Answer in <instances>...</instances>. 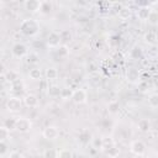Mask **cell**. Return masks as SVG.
<instances>
[{
  "label": "cell",
  "instance_id": "cell-1",
  "mask_svg": "<svg viewBox=\"0 0 158 158\" xmlns=\"http://www.w3.org/2000/svg\"><path fill=\"white\" fill-rule=\"evenodd\" d=\"M40 30V26L33 19H25L20 23V32L25 36H35Z\"/></svg>",
  "mask_w": 158,
  "mask_h": 158
},
{
  "label": "cell",
  "instance_id": "cell-2",
  "mask_svg": "<svg viewBox=\"0 0 158 158\" xmlns=\"http://www.w3.org/2000/svg\"><path fill=\"white\" fill-rule=\"evenodd\" d=\"M6 109L10 111V112H17L21 110L22 105H23V100L20 99L19 96H10L7 100H6Z\"/></svg>",
  "mask_w": 158,
  "mask_h": 158
},
{
  "label": "cell",
  "instance_id": "cell-3",
  "mask_svg": "<svg viewBox=\"0 0 158 158\" xmlns=\"http://www.w3.org/2000/svg\"><path fill=\"white\" fill-rule=\"evenodd\" d=\"M62 43V38H60V32L57 31H52L48 33L47 36V46L51 48H58Z\"/></svg>",
  "mask_w": 158,
  "mask_h": 158
},
{
  "label": "cell",
  "instance_id": "cell-4",
  "mask_svg": "<svg viewBox=\"0 0 158 158\" xmlns=\"http://www.w3.org/2000/svg\"><path fill=\"white\" fill-rule=\"evenodd\" d=\"M130 151L135 156H143L146 153V144L141 139H135L130 144Z\"/></svg>",
  "mask_w": 158,
  "mask_h": 158
},
{
  "label": "cell",
  "instance_id": "cell-5",
  "mask_svg": "<svg viewBox=\"0 0 158 158\" xmlns=\"http://www.w3.org/2000/svg\"><path fill=\"white\" fill-rule=\"evenodd\" d=\"M32 127V123L28 118L26 117H19L17 118V122H16V131L20 132V133H27L30 132Z\"/></svg>",
  "mask_w": 158,
  "mask_h": 158
},
{
  "label": "cell",
  "instance_id": "cell-6",
  "mask_svg": "<svg viewBox=\"0 0 158 158\" xmlns=\"http://www.w3.org/2000/svg\"><path fill=\"white\" fill-rule=\"evenodd\" d=\"M43 137L48 141H54L58 138L59 136V128L57 126H47L46 128H43V132H42Z\"/></svg>",
  "mask_w": 158,
  "mask_h": 158
},
{
  "label": "cell",
  "instance_id": "cell-7",
  "mask_svg": "<svg viewBox=\"0 0 158 158\" xmlns=\"http://www.w3.org/2000/svg\"><path fill=\"white\" fill-rule=\"evenodd\" d=\"M86 99H88V94H86V91L84 89L79 88V89H77V90L73 91L72 100H73L74 104H77V105L84 104V102H86Z\"/></svg>",
  "mask_w": 158,
  "mask_h": 158
},
{
  "label": "cell",
  "instance_id": "cell-8",
  "mask_svg": "<svg viewBox=\"0 0 158 158\" xmlns=\"http://www.w3.org/2000/svg\"><path fill=\"white\" fill-rule=\"evenodd\" d=\"M11 53H12V56L16 57V58H22V57H25V56L28 54L27 47H26L23 43H20V42H19V43H15V44L12 46Z\"/></svg>",
  "mask_w": 158,
  "mask_h": 158
},
{
  "label": "cell",
  "instance_id": "cell-9",
  "mask_svg": "<svg viewBox=\"0 0 158 158\" xmlns=\"http://www.w3.org/2000/svg\"><path fill=\"white\" fill-rule=\"evenodd\" d=\"M93 138H94L93 133H91L89 130L84 128L83 131H80V132H79V135H78V138H77V139H78V142H79L81 146H88L89 143H91Z\"/></svg>",
  "mask_w": 158,
  "mask_h": 158
},
{
  "label": "cell",
  "instance_id": "cell-10",
  "mask_svg": "<svg viewBox=\"0 0 158 158\" xmlns=\"http://www.w3.org/2000/svg\"><path fill=\"white\" fill-rule=\"evenodd\" d=\"M23 105L26 107H30V109H35L38 106L40 101H38V98L35 95V94H26L23 96Z\"/></svg>",
  "mask_w": 158,
  "mask_h": 158
},
{
  "label": "cell",
  "instance_id": "cell-11",
  "mask_svg": "<svg viewBox=\"0 0 158 158\" xmlns=\"http://www.w3.org/2000/svg\"><path fill=\"white\" fill-rule=\"evenodd\" d=\"M41 2L42 1H38V0H26L23 2V6L30 12H38L41 9Z\"/></svg>",
  "mask_w": 158,
  "mask_h": 158
},
{
  "label": "cell",
  "instance_id": "cell-12",
  "mask_svg": "<svg viewBox=\"0 0 158 158\" xmlns=\"http://www.w3.org/2000/svg\"><path fill=\"white\" fill-rule=\"evenodd\" d=\"M151 12H152V9H151L148 5H147V6H141V7H138V10H137V17H138L141 21H146V20H148Z\"/></svg>",
  "mask_w": 158,
  "mask_h": 158
},
{
  "label": "cell",
  "instance_id": "cell-13",
  "mask_svg": "<svg viewBox=\"0 0 158 158\" xmlns=\"http://www.w3.org/2000/svg\"><path fill=\"white\" fill-rule=\"evenodd\" d=\"M137 126H138V130L141 132H143V133H146V132H148L151 130V122H149L148 118H141L138 121Z\"/></svg>",
  "mask_w": 158,
  "mask_h": 158
},
{
  "label": "cell",
  "instance_id": "cell-14",
  "mask_svg": "<svg viewBox=\"0 0 158 158\" xmlns=\"http://www.w3.org/2000/svg\"><path fill=\"white\" fill-rule=\"evenodd\" d=\"M44 75L47 80H56L58 78V70L54 67H48L44 72Z\"/></svg>",
  "mask_w": 158,
  "mask_h": 158
},
{
  "label": "cell",
  "instance_id": "cell-15",
  "mask_svg": "<svg viewBox=\"0 0 158 158\" xmlns=\"http://www.w3.org/2000/svg\"><path fill=\"white\" fill-rule=\"evenodd\" d=\"M16 122H17V118H15V117H7V118L4 120L2 126L6 127L9 131H14V130H16Z\"/></svg>",
  "mask_w": 158,
  "mask_h": 158
},
{
  "label": "cell",
  "instance_id": "cell-16",
  "mask_svg": "<svg viewBox=\"0 0 158 158\" xmlns=\"http://www.w3.org/2000/svg\"><path fill=\"white\" fill-rule=\"evenodd\" d=\"M53 10V5L51 1H42L41 2V9H40V12L42 15H48L51 14Z\"/></svg>",
  "mask_w": 158,
  "mask_h": 158
},
{
  "label": "cell",
  "instance_id": "cell-17",
  "mask_svg": "<svg viewBox=\"0 0 158 158\" xmlns=\"http://www.w3.org/2000/svg\"><path fill=\"white\" fill-rule=\"evenodd\" d=\"M126 75H127V80H130L131 83H135V81H137L139 79V73H138V70L136 68H130L127 70Z\"/></svg>",
  "mask_w": 158,
  "mask_h": 158
},
{
  "label": "cell",
  "instance_id": "cell-18",
  "mask_svg": "<svg viewBox=\"0 0 158 158\" xmlns=\"http://www.w3.org/2000/svg\"><path fill=\"white\" fill-rule=\"evenodd\" d=\"M28 77H30V79H32V80H41V78H42V72H41V69L37 68V67L31 68V69L28 70Z\"/></svg>",
  "mask_w": 158,
  "mask_h": 158
},
{
  "label": "cell",
  "instance_id": "cell-19",
  "mask_svg": "<svg viewBox=\"0 0 158 158\" xmlns=\"http://www.w3.org/2000/svg\"><path fill=\"white\" fill-rule=\"evenodd\" d=\"M105 151V154L109 157V158H116V157H118V154H120V148L115 144V146H112V147H109V148H106V149H104Z\"/></svg>",
  "mask_w": 158,
  "mask_h": 158
},
{
  "label": "cell",
  "instance_id": "cell-20",
  "mask_svg": "<svg viewBox=\"0 0 158 158\" xmlns=\"http://www.w3.org/2000/svg\"><path fill=\"white\" fill-rule=\"evenodd\" d=\"M130 56H131L132 59H141L142 56H143V51L139 46H133L131 52H130Z\"/></svg>",
  "mask_w": 158,
  "mask_h": 158
},
{
  "label": "cell",
  "instance_id": "cell-21",
  "mask_svg": "<svg viewBox=\"0 0 158 158\" xmlns=\"http://www.w3.org/2000/svg\"><path fill=\"white\" fill-rule=\"evenodd\" d=\"M60 93H62V88H59L57 85H52L48 88V95L51 98H59Z\"/></svg>",
  "mask_w": 158,
  "mask_h": 158
},
{
  "label": "cell",
  "instance_id": "cell-22",
  "mask_svg": "<svg viewBox=\"0 0 158 158\" xmlns=\"http://www.w3.org/2000/svg\"><path fill=\"white\" fill-rule=\"evenodd\" d=\"M26 60H27V63H30V64H37V63L40 62V56H38V53H36V52H30V53L26 56Z\"/></svg>",
  "mask_w": 158,
  "mask_h": 158
},
{
  "label": "cell",
  "instance_id": "cell-23",
  "mask_svg": "<svg viewBox=\"0 0 158 158\" xmlns=\"http://www.w3.org/2000/svg\"><path fill=\"white\" fill-rule=\"evenodd\" d=\"M43 158H58V151L54 148H46L43 152Z\"/></svg>",
  "mask_w": 158,
  "mask_h": 158
},
{
  "label": "cell",
  "instance_id": "cell-24",
  "mask_svg": "<svg viewBox=\"0 0 158 158\" xmlns=\"http://www.w3.org/2000/svg\"><path fill=\"white\" fill-rule=\"evenodd\" d=\"M120 110V104L117 101H110L107 104V111L110 114H117Z\"/></svg>",
  "mask_w": 158,
  "mask_h": 158
},
{
  "label": "cell",
  "instance_id": "cell-25",
  "mask_svg": "<svg viewBox=\"0 0 158 158\" xmlns=\"http://www.w3.org/2000/svg\"><path fill=\"white\" fill-rule=\"evenodd\" d=\"M68 54H69V49H68V47H67L65 44H62V46H59V47L57 48V56H58V57L65 58Z\"/></svg>",
  "mask_w": 158,
  "mask_h": 158
},
{
  "label": "cell",
  "instance_id": "cell-26",
  "mask_svg": "<svg viewBox=\"0 0 158 158\" xmlns=\"http://www.w3.org/2000/svg\"><path fill=\"white\" fill-rule=\"evenodd\" d=\"M5 75H6V79H7V81H9L10 84L20 79V75H19L16 72H14V70H9L7 73H5Z\"/></svg>",
  "mask_w": 158,
  "mask_h": 158
},
{
  "label": "cell",
  "instance_id": "cell-27",
  "mask_svg": "<svg viewBox=\"0 0 158 158\" xmlns=\"http://www.w3.org/2000/svg\"><path fill=\"white\" fill-rule=\"evenodd\" d=\"M73 91H74V90H72V89H70V88H68V86H65V88H62L60 98H62V99H64V100L72 99V96H73Z\"/></svg>",
  "mask_w": 158,
  "mask_h": 158
},
{
  "label": "cell",
  "instance_id": "cell-28",
  "mask_svg": "<svg viewBox=\"0 0 158 158\" xmlns=\"http://www.w3.org/2000/svg\"><path fill=\"white\" fill-rule=\"evenodd\" d=\"M91 146L95 149H104V142H102V137H94L91 141Z\"/></svg>",
  "mask_w": 158,
  "mask_h": 158
},
{
  "label": "cell",
  "instance_id": "cell-29",
  "mask_svg": "<svg viewBox=\"0 0 158 158\" xmlns=\"http://www.w3.org/2000/svg\"><path fill=\"white\" fill-rule=\"evenodd\" d=\"M148 105L152 109H157L158 107V94H151L148 96Z\"/></svg>",
  "mask_w": 158,
  "mask_h": 158
},
{
  "label": "cell",
  "instance_id": "cell-30",
  "mask_svg": "<svg viewBox=\"0 0 158 158\" xmlns=\"http://www.w3.org/2000/svg\"><path fill=\"white\" fill-rule=\"evenodd\" d=\"M10 88H11L12 91H22L23 90V83H22L21 79H19V80L11 83L10 84Z\"/></svg>",
  "mask_w": 158,
  "mask_h": 158
},
{
  "label": "cell",
  "instance_id": "cell-31",
  "mask_svg": "<svg viewBox=\"0 0 158 158\" xmlns=\"http://www.w3.org/2000/svg\"><path fill=\"white\" fill-rule=\"evenodd\" d=\"M148 22L152 26H158V11L152 10V12H151V15L148 17Z\"/></svg>",
  "mask_w": 158,
  "mask_h": 158
},
{
  "label": "cell",
  "instance_id": "cell-32",
  "mask_svg": "<svg viewBox=\"0 0 158 158\" xmlns=\"http://www.w3.org/2000/svg\"><path fill=\"white\" fill-rule=\"evenodd\" d=\"M72 157H73V153L70 149L63 148V149L58 151V158H72Z\"/></svg>",
  "mask_w": 158,
  "mask_h": 158
},
{
  "label": "cell",
  "instance_id": "cell-33",
  "mask_svg": "<svg viewBox=\"0 0 158 158\" xmlns=\"http://www.w3.org/2000/svg\"><path fill=\"white\" fill-rule=\"evenodd\" d=\"M9 137H10V131L6 127L1 126L0 127V141H6Z\"/></svg>",
  "mask_w": 158,
  "mask_h": 158
},
{
  "label": "cell",
  "instance_id": "cell-34",
  "mask_svg": "<svg viewBox=\"0 0 158 158\" xmlns=\"http://www.w3.org/2000/svg\"><path fill=\"white\" fill-rule=\"evenodd\" d=\"M102 142H104V149H106V148L112 147V146L116 144V142H115V139L112 137H104L102 138Z\"/></svg>",
  "mask_w": 158,
  "mask_h": 158
},
{
  "label": "cell",
  "instance_id": "cell-35",
  "mask_svg": "<svg viewBox=\"0 0 158 158\" xmlns=\"http://www.w3.org/2000/svg\"><path fill=\"white\" fill-rule=\"evenodd\" d=\"M9 153V146L6 143V141H0V156L4 157Z\"/></svg>",
  "mask_w": 158,
  "mask_h": 158
},
{
  "label": "cell",
  "instance_id": "cell-36",
  "mask_svg": "<svg viewBox=\"0 0 158 158\" xmlns=\"http://www.w3.org/2000/svg\"><path fill=\"white\" fill-rule=\"evenodd\" d=\"M156 40H157V37H156V33H153V32H147L144 35V41L147 43H154Z\"/></svg>",
  "mask_w": 158,
  "mask_h": 158
},
{
  "label": "cell",
  "instance_id": "cell-37",
  "mask_svg": "<svg viewBox=\"0 0 158 158\" xmlns=\"http://www.w3.org/2000/svg\"><path fill=\"white\" fill-rule=\"evenodd\" d=\"M130 15H131V11H130V9H121V10H118V16L122 19V20H126V19H128L130 17Z\"/></svg>",
  "mask_w": 158,
  "mask_h": 158
},
{
  "label": "cell",
  "instance_id": "cell-38",
  "mask_svg": "<svg viewBox=\"0 0 158 158\" xmlns=\"http://www.w3.org/2000/svg\"><path fill=\"white\" fill-rule=\"evenodd\" d=\"M60 38H62V42H68L72 40V35L69 31H63L60 32Z\"/></svg>",
  "mask_w": 158,
  "mask_h": 158
},
{
  "label": "cell",
  "instance_id": "cell-39",
  "mask_svg": "<svg viewBox=\"0 0 158 158\" xmlns=\"http://www.w3.org/2000/svg\"><path fill=\"white\" fill-rule=\"evenodd\" d=\"M7 158H25V157H23L22 153L17 152V151H12V152H10L7 154Z\"/></svg>",
  "mask_w": 158,
  "mask_h": 158
},
{
  "label": "cell",
  "instance_id": "cell-40",
  "mask_svg": "<svg viewBox=\"0 0 158 158\" xmlns=\"http://www.w3.org/2000/svg\"><path fill=\"white\" fill-rule=\"evenodd\" d=\"M138 89H139L142 93L147 91V89H148V83H147L146 80H142V81H139V83H138Z\"/></svg>",
  "mask_w": 158,
  "mask_h": 158
},
{
  "label": "cell",
  "instance_id": "cell-41",
  "mask_svg": "<svg viewBox=\"0 0 158 158\" xmlns=\"http://www.w3.org/2000/svg\"><path fill=\"white\" fill-rule=\"evenodd\" d=\"M0 79H1V83H2V84H5V83L7 81V79H6V75H5V73H2V74L0 75Z\"/></svg>",
  "mask_w": 158,
  "mask_h": 158
},
{
  "label": "cell",
  "instance_id": "cell-42",
  "mask_svg": "<svg viewBox=\"0 0 158 158\" xmlns=\"http://www.w3.org/2000/svg\"><path fill=\"white\" fill-rule=\"evenodd\" d=\"M156 158H158V152H157V154H156Z\"/></svg>",
  "mask_w": 158,
  "mask_h": 158
}]
</instances>
